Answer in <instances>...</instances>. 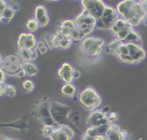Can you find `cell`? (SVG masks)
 <instances>
[{
    "mask_svg": "<svg viewBox=\"0 0 147 140\" xmlns=\"http://www.w3.org/2000/svg\"><path fill=\"white\" fill-rule=\"evenodd\" d=\"M17 54L20 56L24 63L33 62L38 56L37 48L33 49H19Z\"/></svg>",
    "mask_w": 147,
    "mask_h": 140,
    "instance_id": "44dd1931",
    "label": "cell"
},
{
    "mask_svg": "<svg viewBox=\"0 0 147 140\" xmlns=\"http://www.w3.org/2000/svg\"><path fill=\"white\" fill-rule=\"evenodd\" d=\"M0 71H1V80H0V84H2V83H5V81L6 80V74L4 73L3 70L0 68Z\"/></svg>",
    "mask_w": 147,
    "mask_h": 140,
    "instance_id": "e575fe53",
    "label": "cell"
},
{
    "mask_svg": "<svg viewBox=\"0 0 147 140\" xmlns=\"http://www.w3.org/2000/svg\"><path fill=\"white\" fill-rule=\"evenodd\" d=\"M105 43V40L101 37L87 36L83 38L79 46V51L83 60L92 65L99 63Z\"/></svg>",
    "mask_w": 147,
    "mask_h": 140,
    "instance_id": "6da1fadb",
    "label": "cell"
},
{
    "mask_svg": "<svg viewBox=\"0 0 147 140\" xmlns=\"http://www.w3.org/2000/svg\"><path fill=\"white\" fill-rule=\"evenodd\" d=\"M74 70L75 69L69 63L64 62L58 69L57 74L59 78L65 83H72L74 80Z\"/></svg>",
    "mask_w": 147,
    "mask_h": 140,
    "instance_id": "ffe728a7",
    "label": "cell"
},
{
    "mask_svg": "<svg viewBox=\"0 0 147 140\" xmlns=\"http://www.w3.org/2000/svg\"><path fill=\"white\" fill-rule=\"evenodd\" d=\"M2 127H7L20 131L22 132L26 131L29 127V119L27 116H22L18 119L1 123Z\"/></svg>",
    "mask_w": 147,
    "mask_h": 140,
    "instance_id": "ac0fdd59",
    "label": "cell"
},
{
    "mask_svg": "<svg viewBox=\"0 0 147 140\" xmlns=\"http://www.w3.org/2000/svg\"><path fill=\"white\" fill-rule=\"evenodd\" d=\"M80 76H81V73H80V71L75 69L74 73V80L79 79L80 77Z\"/></svg>",
    "mask_w": 147,
    "mask_h": 140,
    "instance_id": "8d00e7d4",
    "label": "cell"
},
{
    "mask_svg": "<svg viewBox=\"0 0 147 140\" xmlns=\"http://www.w3.org/2000/svg\"><path fill=\"white\" fill-rule=\"evenodd\" d=\"M26 27L29 31L33 32L37 31L40 27L34 18H30L26 21Z\"/></svg>",
    "mask_w": 147,
    "mask_h": 140,
    "instance_id": "4316f807",
    "label": "cell"
},
{
    "mask_svg": "<svg viewBox=\"0 0 147 140\" xmlns=\"http://www.w3.org/2000/svg\"><path fill=\"white\" fill-rule=\"evenodd\" d=\"M110 31L115 39L124 43H132L143 46L140 34L129 22L119 17L111 26Z\"/></svg>",
    "mask_w": 147,
    "mask_h": 140,
    "instance_id": "3957f363",
    "label": "cell"
},
{
    "mask_svg": "<svg viewBox=\"0 0 147 140\" xmlns=\"http://www.w3.org/2000/svg\"><path fill=\"white\" fill-rule=\"evenodd\" d=\"M61 92L65 97L72 98L76 95L77 89L76 86L72 83H65L61 88Z\"/></svg>",
    "mask_w": 147,
    "mask_h": 140,
    "instance_id": "cb8c5ba5",
    "label": "cell"
},
{
    "mask_svg": "<svg viewBox=\"0 0 147 140\" xmlns=\"http://www.w3.org/2000/svg\"><path fill=\"white\" fill-rule=\"evenodd\" d=\"M23 72L25 76L32 77L38 74L39 73V69L34 63L26 62L24 63Z\"/></svg>",
    "mask_w": 147,
    "mask_h": 140,
    "instance_id": "603a6c76",
    "label": "cell"
},
{
    "mask_svg": "<svg viewBox=\"0 0 147 140\" xmlns=\"http://www.w3.org/2000/svg\"><path fill=\"white\" fill-rule=\"evenodd\" d=\"M116 8L107 5L102 18L97 21V30H109L114 22L119 18Z\"/></svg>",
    "mask_w": 147,
    "mask_h": 140,
    "instance_id": "7c38bea8",
    "label": "cell"
},
{
    "mask_svg": "<svg viewBox=\"0 0 147 140\" xmlns=\"http://www.w3.org/2000/svg\"><path fill=\"white\" fill-rule=\"evenodd\" d=\"M44 40L48 44L51 49L57 48L67 50L71 47L73 43L72 39L57 31L55 33L46 36Z\"/></svg>",
    "mask_w": 147,
    "mask_h": 140,
    "instance_id": "8fae6325",
    "label": "cell"
},
{
    "mask_svg": "<svg viewBox=\"0 0 147 140\" xmlns=\"http://www.w3.org/2000/svg\"><path fill=\"white\" fill-rule=\"evenodd\" d=\"M9 4L13 7L17 12H18L20 9V3L18 1H7Z\"/></svg>",
    "mask_w": 147,
    "mask_h": 140,
    "instance_id": "1f68e13d",
    "label": "cell"
},
{
    "mask_svg": "<svg viewBox=\"0 0 147 140\" xmlns=\"http://www.w3.org/2000/svg\"><path fill=\"white\" fill-rule=\"evenodd\" d=\"M141 24L147 27V13H146V14L145 15V16L143 17L142 21H141Z\"/></svg>",
    "mask_w": 147,
    "mask_h": 140,
    "instance_id": "60d3db41",
    "label": "cell"
},
{
    "mask_svg": "<svg viewBox=\"0 0 147 140\" xmlns=\"http://www.w3.org/2000/svg\"><path fill=\"white\" fill-rule=\"evenodd\" d=\"M74 20L84 37L89 36L96 29V19L83 8Z\"/></svg>",
    "mask_w": 147,
    "mask_h": 140,
    "instance_id": "9c48e42d",
    "label": "cell"
},
{
    "mask_svg": "<svg viewBox=\"0 0 147 140\" xmlns=\"http://www.w3.org/2000/svg\"><path fill=\"white\" fill-rule=\"evenodd\" d=\"M84 133L87 135L94 138L96 135L100 134L98 131V128L95 127H87L84 131Z\"/></svg>",
    "mask_w": 147,
    "mask_h": 140,
    "instance_id": "f546056e",
    "label": "cell"
},
{
    "mask_svg": "<svg viewBox=\"0 0 147 140\" xmlns=\"http://www.w3.org/2000/svg\"><path fill=\"white\" fill-rule=\"evenodd\" d=\"M104 51L114 56L121 63L135 65L126 43L114 39L105 46Z\"/></svg>",
    "mask_w": 147,
    "mask_h": 140,
    "instance_id": "8992f818",
    "label": "cell"
},
{
    "mask_svg": "<svg viewBox=\"0 0 147 140\" xmlns=\"http://www.w3.org/2000/svg\"><path fill=\"white\" fill-rule=\"evenodd\" d=\"M50 100L51 99L47 96L36 100L32 104L31 114L43 126L57 127L51 116Z\"/></svg>",
    "mask_w": 147,
    "mask_h": 140,
    "instance_id": "277c9868",
    "label": "cell"
},
{
    "mask_svg": "<svg viewBox=\"0 0 147 140\" xmlns=\"http://www.w3.org/2000/svg\"><path fill=\"white\" fill-rule=\"evenodd\" d=\"M110 124L107 115L101 109H96L87 115L86 118L87 127H98L101 126Z\"/></svg>",
    "mask_w": 147,
    "mask_h": 140,
    "instance_id": "5bb4252c",
    "label": "cell"
},
{
    "mask_svg": "<svg viewBox=\"0 0 147 140\" xmlns=\"http://www.w3.org/2000/svg\"><path fill=\"white\" fill-rule=\"evenodd\" d=\"M6 84L2 83L0 84V96L2 97L3 95L5 94V88H6Z\"/></svg>",
    "mask_w": 147,
    "mask_h": 140,
    "instance_id": "d6a6232c",
    "label": "cell"
},
{
    "mask_svg": "<svg viewBox=\"0 0 147 140\" xmlns=\"http://www.w3.org/2000/svg\"><path fill=\"white\" fill-rule=\"evenodd\" d=\"M0 23L1 24H7L14 18L17 12L8 3L7 1H0Z\"/></svg>",
    "mask_w": 147,
    "mask_h": 140,
    "instance_id": "2e32d148",
    "label": "cell"
},
{
    "mask_svg": "<svg viewBox=\"0 0 147 140\" xmlns=\"http://www.w3.org/2000/svg\"><path fill=\"white\" fill-rule=\"evenodd\" d=\"M5 94L10 97H13L17 94V89L14 85L11 84H6Z\"/></svg>",
    "mask_w": 147,
    "mask_h": 140,
    "instance_id": "f1b7e54d",
    "label": "cell"
},
{
    "mask_svg": "<svg viewBox=\"0 0 147 140\" xmlns=\"http://www.w3.org/2000/svg\"><path fill=\"white\" fill-rule=\"evenodd\" d=\"M1 140H22L19 138H15L8 136H5V135H1Z\"/></svg>",
    "mask_w": 147,
    "mask_h": 140,
    "instance_id": "74e56055",
    "label": "cell"
},
{
    "mask_svg": "<svg viewBox=\"0 0 147 140\" xmlns=\"http://www.w3.org/2000/svg\"><path fill=\"white\" fill-rule=\"evenodd\" d=\"M80 2L83 8L92 15L96 21L102 18L107 6L101 0H82Z\"/></svg>",
    "mask_w": 147,
    "mask_h": 140,
    "instance_id": "4fadbf2b",
    "label": "cell"
},
{
    "mask_svg": "<svg viewBox=\"0 0 147 140\" xmlns=\"http://www.w3.org/2000/svg\"><path fill=\"white\" fill-rule=\"evenodd\" d=\"M139 2L142 5L146 13H147V0H141V1H139Z\"/></svg>",
    "mask_w": 147,
    "mask_h": 140,
    "instance_id": "ab89813d",
    "label": "cell"
},
{
    "mask_svg": "<svg viewBox=\"0 0 147 140\" xmlns=\"http://www.w3.org/2000/svg\"><path fill=\"white\" fill-rule=\"evenodd\" d=\"M108 119L110 123H115L119 120V115L116 112L111 111L108 115Z\"/></svg>",
    "mask_w": 147,
    "mask_h": 140,
    "instance_id": "4dcf8cb0",
    "label": "cell"
},
{
    "mask_svg": "<svg viewBox=\"0 0 147 140\" xmlns=\"http://www.w3.org/2000/svg\"><path fill=\"white\" fill-rule=\"evenodd\" d=\"M50 110L52 118L57 126L69 124V120L74 112L69 105L60 101L51 99Z\"/></svg>",
    "mask_w": 147,
    "mask_h": 140,
    "instance_id": "52a82bcc",
    "label": "cell"
},
{
    "mask_svg": "<svg viewBox=\"0 0 147 140\" xmlns=\"http://www.w3.org/2000/svg\"><path fill=\"white\" fill-rule=\"evenodd\" d=\"M94 140H108L106 135L99 134L94 138Z\"/></svg>",
    "mask_w": 147,
    "mask_h": 140,
    "instance_id": "836d02e7",
    "label": "cell"
},
{
    "mask_svg": "<svg viewBox=\"0 0 147 140\" xmlns=\"http://www.w3.org/2000/svg\"><path fill=\"white\" fill-rule=\"evenodd\" d=\"M37 39L31 32L21 33L18 38L17 46L19 49L36 48Z\"/></svg>",
    "mask_w": 147,
    "mask_h": 140,
    "instance_id": "e0dca14e",
    "label": "cell"
},
{
    "mask_svg": "<svg viewBox=\"0 0 147 140\" xmlns=\"http://www.w3.org/2000/svg\"><path fill=\"white\" fill-rule=\"evenodd\" d=\"M75 136V130L68 125H60L55 127L49 140H72Z\"/></svg>",
    "mask_w": 147,
    "mask_h": 140,
    "instance_id": "9a60e30c",
    "label": "cell"
},
{
    "mask_svg": "<svg viewBox=\"0 0 147 140\" xmlns=\"http://www.w3.org/2000/svg\"><path fill=\"white\" fill-rule=\"evenodd\" d=\"M121 128L117 123H110L108 130L106 134L108 140H122L121 131Z\"/></svg>",
    "mask_w": 147,
    "mask_h": 140,
    "instance_id": "7402d4cb",
    "label": "cell"
},
{
    "mask_svg": "<svg viewBox=\"0 0 147 140\" xmlns=\"http://www.w3.org/2000/svg\"><path fill=\"white\" fill-rule=\"evenodd\" d=\"M37 21L39 27H45L48 25L50 17L47 7L43 5H38L34 10V17Z\"/></svg>",
    "mask_w": 147,
    "mask_h": 140,
    "instance_id": "d6986e66",
    "label": "cell"
},
{
    "mask_svg": "<svg viewBox=\"0 0 147 140\" xmlns=\"http://www.w3.org/2000/svg\"><path fill=\"white\" fill-rule=\"evenodd\" d=\"M101 109L102 110V111L106 115H108L111 111V108L109 106H104L103 108H101Z\"/></svg>",
    "mask_w": 147,
    "mask_h": 140,
    "instance_id": "d590c367",
    "label": "cell"
},
{
    "mask_svg": "<svg viewBox=\"0 0 147 140\" xmlns=\"http://www.w3.org/2000/svg\"><path fill=\"white\" fill-rule=\"evenodd\" d=\"M79 100L82 105L90 112L98 109L102 103L101 95L92 86H86L80 92Z\"/></svg>",
    "mask_w": 147,
    "mask_h": 140,
    "instance_id": "ba28073f",
    "label": "cell"
},
{
    "mask_svg": "<svg viewBox=\"0 0 147 140\" xmlns=\"http://www.w3.org/2000/svg\"><path fill=\"white\" fill-rule=\"evenodd\" d=\"M55 127L51 126H43L40 130V134L42 137L49 139L53 133Z\"/></svg>",
    "mask_w": 147,
    "mask_h": 140,
    "instance_id": "484cf974",
    "label": "cell"
},
{
    "mask_svg": "<svg viewBox=\"0 0 147 140\" xmlns=\"http://www.w3.org/2000/svg\"><path fill=\"white\" fill-rule=\"evenodd\" d=\"M116 9L119 17L125 20L134 27L141 24L146 12L139 1L123 0L117 5Z\"/></svg>",
    "mask_w": 147,
    "mask_h": 140,
    "instance_id": "7a4b0ae2",
    "label": "cell"
},
{
    "mask_svg": "<svg viewBox=\"0 0 147 140\" xmlns=\"http://www.w3.org/2000/svg\"><path fill=\"white\" fill-rule=\"evenodd\" d=\"M36 48L41 55L45 54L49 50H51L48 44L44 40L37 41Z\"/></svg>",
    "mask_w": 147,
    "mask_h": 140,
    "instance_id": "83f0119b",
    "label": "cell"
},
{
    "mask_svg": "<svg viewBox=\"0 0 147 140\" xmlns=\"http://www.w3.org/2000/svg\"><path fill=\"white\" fill-rule=\"evenodd\" d=\"M24 63L17 52L3 56L1 55L0 68L7 76L17 78L25 77L23 72Z\"/></svg>",
    "mask_w": 147,
    "mask_h": 140,
    "instance_id": "5b68a950",
    "label": "cell"
},
{
    "mask_svg": "<svg viewBox=\"0 0 147 140\" xmlns=\"http://www.w3.org/2000/svg\"><path fill=\"white\" fill-rule=\"evenodd\" d=\"M82 140H94V137H92L87 134H86L84 132L82 134Z\"/></svg>",
    "mask_w": 147,
    "mask_h": 140,
    "instance_id": "f35d334b",
    "label": "cell"
},
{
    "mask_svg": "<svg viewBox=\"0 0 147 140\" xmlns=\"http://www.w3.org/2000/svg\"><path fill=\"white\" fill-rule=\"evenodd\" d=\"M22 88L26 93H29L33 92L35 88L34 82L30 79H26L22 82Z\"/></svg>",
    "mask_w": 147,
    "mask_h": 140,
    "instance_id": "d4e9b609",
    "label": "cell"
},
{
    "mask_svg": "<svg viewBox=\"0 0 147 140\" xmlns=\"http://www.w3.org/2000/svg\"><path fill=\"white\" fill-rule=\"evenodd\" d=\"M57 31L75 41H82L84 36L76 25L74 19L67 18L61 21Z\"/></svg>",
    "mask_w": 147,
    "mask_h": 140,
    "instance_id": "30bf717a",
    "label": "cell"
}]
</instances>
